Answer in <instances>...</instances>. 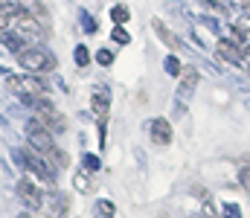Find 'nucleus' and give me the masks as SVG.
I'll return each instance as SVG.
<instances>
[{
  "label": "nucleus",
  "instance_id": "0eeeda50",
  "mask_svg": "<svg viewBox=\"0 0 250 218\" xmlns=\"http://www.w3.org/2000/svg\"><path fill=\"white\" fill-rule=\"evenodd\" d=\"M218 53L230 61V64H236V67H242L245 64V56H242V47H236L230 38H221L218 41Z\"/></svg>",
  "mask_w": 250,
  "mask_h": 218
},
{
  "label": "nucleus",
  "instance_id": "b1692460",
  "mask_svg": "<svg viewBox=\"0 0 250 218\" xmlns=\"http://www.w3.org/2000/svg\"><path fill=\"white\" fill-rule=\"evenodd\" d=\"M82 26H84V32H87V35H93V32H96V23H93V18H90L87 12H82Z\"/></svg>",
  "mask_w": 250,
  "mask_h": 218
},
{
  "label": "nucleus",
  "instance_id": "ddd939ff",
  "mask_svg": "<svg viewBox=\"0 0 250 218\" xmlns=\"http://www.w3.org/2000/svg\"><path fill=\"white\" fill-rule=\"evenodd\" d=\"M195 87H198V73L192 67H187L184 70V84H181V96H187L189 90H195Z\"/></svg>",
  "mask_w": 250,
  "mask_h": 218
},
{
  "label": "nucleus",
  "instance_id": "6ab92c4d",
  "mask_svg": "<svg viewBox=\"0 0 250 218\" xmlns=\"http://www.w3.org/2000/svg\"><path fill=\"white\" fill-rule=\"evenodd\" d=\"M93 59H96V64H102V67H111V64H114V53H111V50H99Z\"/></svg>",
  "mask_w": 250,
  "mask_h": 218
},
{
  "label": "nucleus",
  "instance_id": "20e7f679",
  "mask_svg": "<svg viewBox=\"0 0 250 218\" xmlns=\"http://www.w3.org/2000/svg\"><path fill=\"white\" fill-rule=\"evenodd\" d=\"M26 140L32 143V148H35L38 154H50V151L56 148V140H53V134H50L44 125H38L35 119L26 125Z\"/></svg>",
  "mask_w": 250,
  "mask_h": 218
},
{
  "label": "nucleus",
  "instance_id": "a878e982",
  "mask_svg": "<svg viewBox=\"0 0 250 218\" xmlns=\"http://www.w3.org/2000/svg\"><path fill=\"white\" fill-rule=\"evenodd\" d=\"M18 218H32V216H29V213H21V216H18Z\"/></svg>",
  "mask_w": 250,
  "mask_h": 218
},
{
  "label": "nucleus",
  "instance_id": "9d476101",
  "mask_svg": "<svg viewBox=\"0 0 250 218\" xmlns=\"http://www.w3.org/2000/svg\"><path fill=\"white\" fill-rule=\"evenodd\" d=\"M18 15H21V6H15V3H3V9H0V32H6V29L15 23Z\"/></svg>",
  "mask_w": 250,
  "mask_h": 218
},
{
  "label": "nucleus",
  "instance_id": "2eb2a0df",
  "mask_svg": "<svg viewBox=\"0 0 250 218\" xmlns=\"http://www.w3.org/2000/svg\"><path fill=\"white\" fill-rule=\"evenodd\" d=\"M128 18H131V12H128V6H123V3L111 9V20H114L117 26H123V23H128Z\"/></svg>",
  "mask_w": 250,
  "mask_h": 218
},
{
  "label": "nucleus",
  "instance_id": "1a4fd4ad",
  "mask_svg": "<svg viewBox=\"0 0 250 218\" xmlns=\"http://www.w3.org/2000/svg\"><path fill=\"white\" fill-rule=\"evenodd\" d=\"M3 47H6L9 53H18V56H21V53L29 47V41H26L23 35H18L15 29H6V32H3Z\"/></svg>",
  "mask_w": 250,
  "mask_h": 218
},
{
  "label": "nucleus",
  "instance_id": "bb28decb",
  "mask_svg": "<svg viewBox=\"0 0 250 218\" xmlns=\"http://www.w3.org/2000/svg\"><path fill=\"white\" fill-rule=\"evenodd\" d=\"M245 56H250V44H248V47H245Z\"/></svg>",
  "mask_w": 250,
  "mask_h": 218
},
{
  "label": "nucleus",
  "instance_id": "dca6fc26",
  "mask_svg": "<svg viewBox=\"0 0 250 218\" xmlns=\"http://www.w3.org/2000/svg\"><path fill=\"white\" fill-rule=\"evenodd\" d=\"M82 166H84L90 175H93V172H102V160H99L96 154H84V157H82Z\"/></svg>",
  "mask_w": 250,
  "mask_h": 218
},
{
  "label": "nucleus",
  "instance_id": "f3484780",
  "mask_svg": "<svg viewBox=\"0 0 250 218\" xmlns=\"http://www.w3.org/2000/svg\"><path fill=\"white\" fill-rule=\"evenodd\" d=\"M163 67H166V73H172V76H181V73H184V67H181V61H178V56H166Z\"/></svg>",
  "mask_w": 250,
  "mask_h": 218
},
{
  "label": "nucleus",
  "instance_id": "f03ea898",
  "mask_svg": "<svg viewBox=\"0 0 250 218\" xmlns=\"http://www.w3.org/2000/svg\"><path fill=\"white\" fill-rule=\"evenodd\" d=\"M6 84H9V90H12L15 96H21L23 102L38 99V96L47 93V81H44L41 76H32V73H29V76H9Z\"/></svg>",
  "mask_w": 250,
  "mask_h": 218
},
{
  "label": "nucleus",
  "instance_id": "393cba45",
  "mask_svg": "<svg viewBox=\"0 0 250 218\" xmlns=\"http://www.w3.org/2000/svg\"><path fill=\"white\" fill-rule=\"evenodd\" d=\"M236 26H239V29H242V32H250V15H242V18H239V23H236Z\"/></svg>",
  "mask_w": 250,
  "mask_h": 218
},
{
  "label": "nucleus",
  "instance_id": "4be33fe9",
  "mask_svg": "<svg viewBox=\"0 0 250 218\" xmlns=\"http://www.w3.org/2000/svg\"><path fill=\"white\" fill-rule=\"evenodd\" d=\"M230 41L239 47V44H245V41H248V32H242L239 26H233V29H230Z\"/></svg>",
  "mask_w": 250,
  "mask_h": 218
},
{
  "label": "nucleus",
  "instance_id": "4468645a",
  "mask_svg": "<svg viewBox=\"0 0 250 218\" xmlns=\"http://www.w3.org/2000/svg\"><path fill=\"white\" fill-rule=\"evenodd\" d=\"M73 61H76V67H87V64H90V50H87L84 44H79V47L73 50Z\"/></svg>",
  "mask_w": 250,
  "mask_h": 218
},
{
  "label": "nucleus",
  "instance_id": "7ed1b4c3",
  "mask_svg": "<svg viewBox=\"0 0 250 218\" xmlns=\"http://www.w3.org/2000/svg\"><path fill=\"white\" fill-rule=\"evenodd\" d=\"M18 61H21V67H26L29 73H50L59 64L56 56L47 53L44 47H26V50L18 56Z\"/></svg>",
  "mask_w": 250,
  "mask_h": 218
},
{
  "label": "nucleus",
  "instance_id": "423d86ee",
  "mask_svg": "<svg viewBox=\"0 0 250 218\" xmlns=\"http://www.w3.org/2000/svg\"><path fill=\"white\" fill-rule=\"evenodd\" d=\"M18 195H21V201H23L26 207H32V210H41V204H44L41 189H38L29 178H21V180H18Z\"/></svg>",
  "mask_w": 250,
  "mask_h": 218
},
{
  "label": "nucleus",
  "instance_id": "39448f33",
  "mask_svg": "<svg viewBox=\"0 0 250 218\" xmlns=\"http://www.w3.org/2000/svg\"><path fill=\"white\" fill-rule=\"evenodd\" d=\"M148 134H151V143L154 145H172L175 140V131H172V122L166 117H157L148 122Z\"/></svg>",
  "mask_w": 250,
  "mask_h": 218
},
{
  "label": "nucleus",
  "instance_id": "cd10ccee",
  "mask_svg": "<svg viewBox=\"0 0 250 218\" xmlns=\"http://www.w3.org/2000/svg\"><path fill=\"white\" fill-rule=\"evenodd\" d=\"M0 9H3V0H0Z\"/></svg>",
  "mask_w": 250,
  "mask_h": 218
},
{
  "label": "nucleus",
  "instance_id": "6e6552de",
  "mask_svg": "<svg viewBox=\"0 0 250 218\" xmlns=\"http://www.w3.org/2000/svg\"><path fill=\"white\" fill-rule=\"evenodd\" d=\"M108 108H111V96H108V90L96 87V90H93V99H90V111H93L99 119H105V117H108Z\"/></svg>",
  "mask_w": 250,
  "mask_h": 218
},
{
  "label": "nucleus",
  "instance_id": "f8f14e48",
  "mask_svg": "<svg viewBox=\"0 0 250 218\" xmlns=\"http://www.w3.org/2000/svg\"><path fill=\"white\" fill-rule=\"evenodd\" d=\"M151 26H154V32H157V38H160L163 44H169V47H178V38H175V35L169 32V26H166V23H163L160 18H154V20H151Z\"/></svg>",
  "mask_w": 250,
  "mask_h": 218
},
{
  "label": "nucleus",
  "instance_id": "f257e3e1",
  "mask_svg": "<svg viewBox=\"0 0 250 218\" xmlns=\"http://www.w3.org/2000/svg\"><path fill=\"white\" fill-rule=\"evenodd\" d=\"M15 160L23 166V169H29L38 180H44V183H56V169H53V163H47L38 151H32V148H15Z\"/></svg>",
  "mask_w": 250,
  "mask_h": 218
},
{
  "label": "nucleus",
  "instance_id": "5701e85b",
  "mask_svg": "<svg viewBox=\"0 0 250 218\" xmlns=\"http://www.w3.org/2000/svg\"><path fill=\"white\" fill-rule=\"evenodd\" d=\"M239 183H242L245 192H250V166H242V172H239Z\"/></svg>",
  "mask_w": 250,
  "mask_h": 218
},
{
  "label": "nucleus",
  "instance_id": "a211bd4d",
  "mask_svg": "<svg viewBox=\"0 0 250 218\" xmlns=\"http://www.w3.org/2000/svg\"><path fill=\"white\" fill-rule=\"evenodd\" d=\"M96 218H114V204L111 201H96Z\"/></svg>",
  "mask_w": 250,
  "mask_h": 218
},
{
  "label": "nucleus",
  "instance_id": "412c9836",
  "mask_svg": "<svg viewBox=\"0 0 250 218\" xmlns=\"http://www.w3.org/2000/svg\"><path fill=\"white\" fill-rule=\"evenodd\" d=\"M111 35H114V41H117V44H131V35L125 32L123 26H114V32H111Z\"/></svg>",
  "mask_w": 250,
  "mask_h": 218
},
{
  "label": "nucleus",
  "instance_id": "aec40b11",
  "mask_svg": "<svg viewBox=\"0 0 250 218\" xmlns=\"http://www.w3.org/2000/svg\"><path fill=\"white\" fill-rule=\"evenodd\" d=\"M73 186H76L79 192H90V178H87V175H76V178H73Z\"/></svg>",
  "mask_w": 250,
  "mask_h": 218
},
{
  "label": "nucleus",
  "instance_id": "9b49d317",
  "mask_svg": "<svg viewBox=\"0 0 250 218\" xmlns=\"http://www.w3.org/2000/svg\"><path fill=\"white\" fill-rule=\"evenodd\" d=\"M18 6H21L26 15H32L35 20H47V9H44V3H41V0H21Z\"/></svg>",
  "mask_w": 250,
  "mask_h": 218
}]
</instances>
